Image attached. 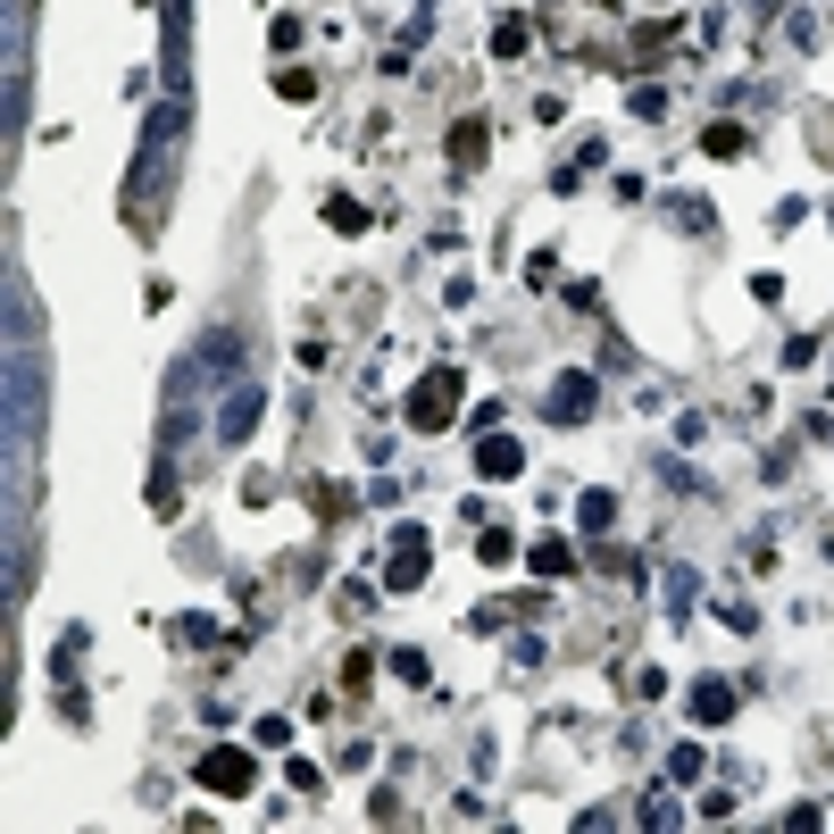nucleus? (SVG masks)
I'll return each mask as SVG.
<instances>
[{
	"label": "nucleus",
	"mask_w": 834,
	"mask_h": 834,
	"mask_svg": "<svg viewBox=\"0 0 834 834\" xmlns=\"http://www.w3.org/2000/svg\"><path fill=\"white\" fill-rule=\"evenodd\" d=\"M251 426H259V392H234V401L217 409V434H226V443H242Z\"/></svg>",
	"instance_id": "nucleus-6"
},
{
	"label": "nucleus",
	"mask_w": 834,
	"mask_h": 834,
	"mask_svg": "<svg viewBox=\"0 0 834 834\" xmlns=\"http://www.w3.org/2000/svg\"><path fill=\"white\" fill-rule=\"evenodd\" d=\"M201 785L209 793H251V760H242V751H209V760H201Z\"/></svg>",
	"instance_id": "nucleus-5"
},
{
	"label": "nucleus",
	"mask_w": 834,
	"mask_h": 834,
	"mask_svg": "<svg viewBox=\"0 0 834 834\" xmlns=\"http://www.w3.org/2000/svg\"><path fill=\"white\" fill-rule=\"evenodd\" d=\"M576 518H584V525H593V534H601V525L618 518V500H609V493H584V500H576Z\"/></svg>",
	"instance_id": "nucleus-11"
},
{
	"label": "nucleus",
	"mask_w": 834,
	"mask_h": 834,
	"mask_svg": "<svg viewBox=\"0 0 834 834\" xmlns=\"http://www.w3.org/2000/svg\"><path fill=\"white\" fill-rule=\"evenodd\" d=\"M685 710H692V717H710V726H717V717L735 710V692H726V685H692V701H685Z\"/></svg>",
	"instance_id": "nucleus-9"
},
{
	"label": "nucleus",
	"mask_w": 834,
	"mask_h": 834,
	"mask_svg": "<svg viewBox=\"0 0 834 834\" xmlns=\"http://www.w3.org/2000/svg\"><path fill=\"white\" fill-rule=\"evenodd\" d=\"M518 468H525V451L509 443V434H484V443H476V476L484 484H509Z\"/></svg>",
	"instance_id": "nucleus-4"
},
{
	"label": "nucleus",
	"mask_w": 834,
	"mask_h": 834,
	"mask_svg": "<svg viewBox=\"0 0 834 834\" xmlns=\"http://www.w3.org/2000/svg\"><path fill=\"white\" fill-rule=\"evenodd\" d=\"M543 409L559 418V426H584V418H593V376H559Z\"/></svg>",
	"instance_id": "nucleus-3"
},
{
	"label": "nucleus",
	"mask_w": 834,
	"mask_h": 834,
	"mask_svg": "<svg viewBox=\"0 0 834 834\" xmlns=\"http://www.w3.org/2000/svg\"><path fill=\"white\" fill-rule=\"evenodd\" d=\"M34 418H43V384H34V367H25V342H17V351H9V451H25Z\"/></svg>",
	"instance_id": "nucleus-2"
},
{
	"label": "nucleus",
	"mask_w": 834,
	"mask_h": 834,
	"mask_svg": "<svg viewBox=\"0 0 834 834\" xmlns=\"http://www.w3.org/2000/svg\"><path fill=\"white\" fill-rule=\"evenodd\" d=\"M451 418H459V376H451V367H434V376L409 392V426H418V434H443Z\"/></svg>",
	"instance_id": "nucleus-1"
},
{
	"label": "nucleus",
	"mask_w": 834,
	"mask_h": 834,
	"mask_svg": "<svg viewBox=\"0 0 834 834\" xmlns=\"http://www.w3.org/2000/svg\"><path fill=\"white\" fill-rule=\"evenodd\" d=\"M701 150H710V159H742V125H710Z\"/></svg>",
	"instance_id": "nucleus-10"
},
{
	"label": "nucleus",
	"mask_w": 834,
	"mask_h": 834,
	"mask_svg": "<svg viewBox=\"0 0 834 834\" xmlns=\"http://www.w3.org/2000/svg\"><path fill=\"white\" fill-rule=\"evenodd\" d=\"M384 584H392V593H409V584H426V551H418V543H401V559L384 568Z\"/></svg>",
	"instance_id": "nucleus-7"
},
{
	"label": "nucleus",
	"mask_w": 834,
	"mask_h": 834,
	"mask_svg": "<svg viewBox=\"0 0 834 834\" xmlns=\"http://www.w3.org/2000/svg\"><path fill=\"white\" fill-rule=\"evenodd\" d=\"M451 159H459V167L484 159V118H459V125H451Z\"/></svg>",
	"instance_id": "nucleus-8"
},
{
	"label": "nucleus",
	"mask_w": 834,
	"mask_h": 834,
	"mask_svg": "<svg viewBox=\"0 0 834 834\" xmlns=\"http://www.w3.org/2000/svg\"><path fill=\"white\" fill-rule=\"evenodd\" d=\"M525 559H534V576H568V543H534Z\"/></svg>",
	"instance_id": "nucleus-12"
}]
</instances>
